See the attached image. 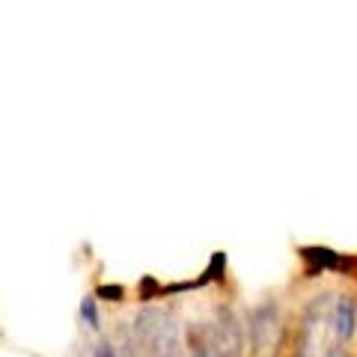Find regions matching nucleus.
<instances>
[{"label": "nucleus", "mask_w": 357, "mask_h": 357, "mask_svg": "<svg viewBox=\"0 0 357 357\" xmlns=\"http://www.w3.org/2000/svg\"><path fill=\"white\" fill-rule=\"evenodd\" d=\"M134 342L146 357H185V342L178 337V325L170 310L164 307H140L131 321Z\"/></svg>", "instance_id": "nucleus-1"}, {"label": "nucleus", "mask_w": 357, "mask_h": 357, "mask_svg": "<svg viewBox=\"0 0 357 357\" xmlns=\"http://www.w3.org/2000/svg\"><path fill=\"white\" fill-rule=\"evenodd\" d=\"M250 331V345L256 357H274L277 345H280V312H277V304L265 301L250 312L248 321Z\"/></svg>", "instance_id": "nucleus-2"}, {"label": "nucleus", "mask_w": 357, "mask_h": 357, "mask_svg": "<svg viewBox=\"0 0 357 357\" xmlns=\"http://www.w3.org/2000/svg\"><path fill=\"white\" fill-rule=\"evenodd\" d=\"M215 340H218V351L220 357H241L244 349V328L238 316L229 307L218 310V325H215Z\"/></svg>", "instance_id": "nucleus-3"}, {"label": "nucleus", "mask_w": 357, "mask_h": 357, "mask_svg": "<svg viewBox=\"0 0 357 357\" xmlns=\"http://www.w3.org/2000/svg\"><path fill=\"white\" fill-rule=\"evenodd\" d=\"M331 331L337 342H349L357 331V301L351 295H340L331 310Z\"/></svg>", "instance_id": "nucleus-4"}, {"label": "nucleus", "mask_w": 357, "mask_h": 357, "mask_svg": "<svg viewBox=\"0 0 357 357\" xmlns=\"http://www.w3.org/2000/svg\"><path fill=\"white\" fill-rule=\"evenodd\" d=\"M185 342H188V354H191V357H220L215 331L203 328V333H199V328L191 325V328H188V340Z\"/></svg>", "instance_id": "nucleus-5"}, {"label": "nucleus", "mask_w": 357, "mask_h": 357, "mask_svg": "<svg viewBox=\"0 0 357 357\" xmlns=\"http://www.w3.org/2000/svg\"><path fill=\"white\" fill-rule=\"evenodd\" d=\"M81 319L86 321V328H93V331L102 328V316H98V307H96V298L93 295H86L81 301Z\"/></svg>", "instance_id": "nucleus-6"}, {"label": "nucleus", "mask_w": 357, "mask_h": 357, "mask_svg": "<svg viewBox=\"0 0 357 357\" xmlns=\"http://www.w3.org/2000/svg\"><path fill=\"white\" fill-rule=\"evenodd\" d=\"M93 357H122V354H119L107 340H102V342L96 345V354H93Z\"/></svg>", "instance_id": "nucleus-7"}, {"label": "nucleus", "mask_w": 357, "mask_h": 357, "mask_svg": "<svg viewBox=\"0 0 357 357\" xmlns=\"http://www.w3.org/2000/svg\"><path fill=\"white\" fill-rule=\"evenodd\" d=\"M119 354H122V357H146V354H143L140 349H134V342H131V340H126V342H122Z\"/></svg>", "instance_id": "nucleus-8"}, {"label": "nucleus", "mask_w": 357, "mask_h": 357, "mask_svg": "<svg viewBox=\"0 0 357 357\" xmlns=\"http://www.w3.org/2000/svg\"><path fill=\"white\" fill-rule=\"evenodd\" d=\"M321 357H349V354H345L342 345H328V349L321 351Z\"/></svg>", "instance_id": "nucleus-9"}]
</instances>
